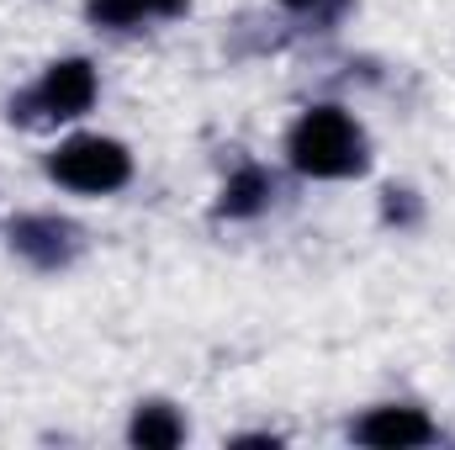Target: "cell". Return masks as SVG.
I'll return each mask as SVG.
<instances>
[{
	"mask_svg": "<svg viewBox=\"0 0 455 450\" xmlns=\"http://www.w3.org/2000/svg\"><path fill=\"white\" fill-rule=\"evenodd\" d=\"M11 249L32 270H64L80 254V228L69 218H53V213H27L11 223Z\"/></svg>",
	"mask_w": 455,
	"mask_h": 450,
	"instance_id": "cell-4",
	"label": "cell"
},
{
	"mask_svg": "<svg viewBox=\"0 0 455 450\" xmlns=\"http://www.w3.org/2000/svg\"><path fill=\"white\" fill-rule=\"evenodd\" d=\"M143 5V16H180L191 0H138Z\"/></svg>",
	"mask_w": 455,
	"mask_h": 450,
	"instance_id": "cell-11",
	"label": "cell"
},
{
	"mask_svg": "<svg viewBox=\"0 0 455 450\" xmlns=\"http://www.w3.org/2000/svg\"><path fill=\"white\" fill-rule=\"evenodd\" d=\"M270 197H275L270 170L243 165V170H233V175L223 181V191H218V213H223V218H259V213L270 207Z\"/></svg>",
	"mask_w": 455,
	"mask_h": 450,
	"instance_id": "cell-6",
	"label": "cell"
},
{
	"mask_svg": "<svg viewBox=\"0 0 455 450\" xmlns=\"http://www.w3.org/2000/svg\"><path fill=\"white\" fill-rule=\"evenodd\" d=\"M381 213H387V223H413V218H419V202H413V191L387 186V191H381Z\"/></svg>",
	"mask_w": 455,
	"mask_h": 450,
	"instance_id": "cell-9",
	"label": "cell"
},
{
	"mask_svg": "<svg viewBox=\"0 0 455 450\" xmlns=\"http://www.w3.org/2000/svg\"><path fill=\"white\" fill-rule=\"evenodd\" d=\"M96 91L101 85L91 59H53L43 80L21 101H11V122H75L96 107Z\"/></svg>",
	"mask_w": 455,
	"mask_h": 450,
	"instance_id": "cell-3",
	"label": "cell"
},
{
	"mask_svg": "<svg viewBox=\"0 0 455 450\" xmlns=\"http://www.w3.org/2000/svg\"><path fill=\"white\" fill-rule=\"evenodd\" d=\"M286 11H297V16H334L344 0H281Z\"/></svg>",
	"mask_w": 455,
	"mask_h": 450,
	"instance_id": "cell-10",
	"label": "cell"
},
{
	"mask_svg": "<svg viewBox=\"0 0 455 450\" xmlns=\"http://www.w3.org/2000/svg\"><path fill=\"white\" fill-rule=\"evenodd\" d=\"M127 440L143 450H170L186 440V419L170 408V403H138L132 424H127Z\"/></svg>",
	"mask_w": 455,
	"mask_h": 450,
	"instance_id": "cell-7",
	"label": "cell"
},
{
	"mask_svg": "<svg viewBox=\"0 0 455 450\" xmlns=\"http://www.w3.org/2000/svg\"><path fill=\"white\" fill-rule=\"evenodd\" d=\"M48 181L69 186V191H85V197H107V191H122L132 181V154L116 138L80 133V138H69L48 154Z\"/></svg>",
	"mask_w": 455,
	"mask_h": 450,
	"instance_id": "cell-2",
	"label": "cell"
},
{
	"mask_svg": "<svg viewBox=\"0 0 455 450\" xmlns=\"http://www.w3.org/2000/svg\"><path fill=\"white\" fill-rule=\"evenodd\" d=\"M286 154L313 181H349L365 170V133L344 107H307L286 133Z\"/></svg>",
	"mask_w": 455,
	"mask_h": 450,
	"instance_id": "cell-1",
	"label": "cell"
},
{
	"mask_svg": "<svg viewBox=\"0 0 455 450\" xmlns=\"http://www.w3.org/2000/svg\"><path fill=\"white\" fill-rule=\"evenodd\" d=\"M355 440L360 446H376V450H403V446H429L435 440V424L429 414L419 408H376L355 424Z\"/></svg>",
	"mask_w": 455,
	"mask_h": 450,
	"instance_id": "cell-5",
	"label": "cell"
},
{
	"mask_svg": "<svg viewBox=\"0 0 455 450\" xmlns=\"http://www.w3.org/2000/svg\"><path fill=\"white\" fill-rule=\"evenodd\" d=\"M85 11H91L96 27H112V32H127V27L143 21V5L138 0H85Z\"/></svg>",
	"mask_w": 455,
	"mask_h": 450,
	"instance_id": "cell-8",
	"label": "cell"
}]
</instances>
